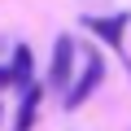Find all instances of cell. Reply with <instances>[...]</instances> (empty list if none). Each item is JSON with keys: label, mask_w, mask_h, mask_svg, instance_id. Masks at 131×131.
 <instances>
[{"label": "cell", "mask_w": 131, "mask_h": 131, "mask_svg": "<svg viewBox=\"0 0 131 131\" xmlns=\"http://www.w3.org/2000/svg\"><path fill=\"white\" fill-rule=\"evenodd\" d=\"M79 52H83V70H79V79H74L70 88L61 92V105H66V109H79V105L105 83V57H101V48H79Z\"/></svg>", "instance_id": "cell-1"}, {"label": "cell", "mask_w": 131, "mask_h": 131, "mask_svg": "<svg viewBox=\"0 0 131 131\" xmlns=\"http://www.w3.org/2000/svg\"><path fill=\"white\" fill-rule=\"evenodd\" d=\"M74 61H79V39L74 35H57L52 39V61H48V88H70L74 83Z\"/></svg>", "instance_id": "cell-2"}, {"label": "cell", "mask_w": 131, "mask_h": 131, "mask_svg": "<svg viewBox=\"0 0 131 131\" xmlns=\"http://www.w3.org/2000/svg\"><path fill=\"white\" fill-rule=\"evenodd\" d=\"M83 26L101 39V44H109L114 52H122V35H127V26H131V13H109V18H83Z\"/></svg>", "instance_id": "cell-3"}, {"label": "cell", "mask_w": 131, "mask_h": 131, "mask_svg": "<svg viewBox=\"0 0 131 131\" xmlns=\"http://www.w3.org/2000/svg\"><path fill=\"white\" fill-rule=\"evenodd\" d=\"M9 74H13V88H18V92L35 83V52H31V44H18V48H13V57H9Z\"/></svg>", "instance_id": "cell-4"}, {"label": "cell", "mask_w": 131, "mask_h": 131, "mask_svg": "<svg viewBox=\"0 0 131 131\" xmlns=\"http://www.w3.org/2000/svg\"><path fill=\"white\" fill-rule=\"evenodd\" d=\"M39 101H44V88H39V83L22 88V105H18V114H13V131H31V127H35Z\"/></svg>", "instance_id": "cell-5"}, {"label": "cell", "mask_w": 131, "mask_h": 131, "mask_svg": "<svg viewBox=\"0 0 131 131\" xmlns=\"http://www.w3.org/2000/svg\"><path fill=\"white\" fill-rule=\"evenodd\" d=\"M0 88H13V74H9V66H0Z\"/></svg>", "instance_id": "cell-6"}, {"label": "cell", "mask_w": 131, "mask_h": 131, "mask_svg": "<svg viewBox=\"0 0 131 131\" xmlns=\"http://www.w3.org/2000/svg\"><path fill=\"white\" fill-rule=\"evenodd\" d=\"M0 122H5V109H0Z\"/></svg>", "instance_id": "cell-7"}]
</instances>
